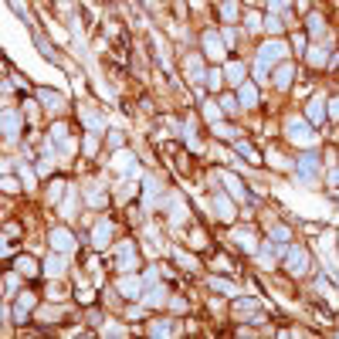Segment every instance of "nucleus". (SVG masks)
Masks as SVG:
<instances>
[{"mask_svg":"<svg viewBox=\"0 0 339 339\" xmlns=\"http://www.w3.org/2000/svg\"><path fill=\"white\" fill-rule=\"evenodd\" d=\"M282 55H285V41H268L261 51H258V78H264L268 65H271V61H278Z\"/></svg>","mask_w":339,"mask_h":339,"instance_id":"1","label":"nucleus"},{"mask_svg":"<svg viewBox=\"0 0 339 339\" xmlns=\"http://www.w3.org/2000/svg\"><path fill=\"white\" fill-rule=\"evenodd\" d=\"M285 129H288V139H292V143H302V146H309V143L316 139V136H312V129H309V122H305V119H299V115H292Z\"/></svg>","mask_w":339,"mask_h":339,"instance_id":"2","label":"nucleus"},{"mask_svg":"<svg viewBox=\"0 0 339 339\" xmlns=\"http://www.w3.org/2000/svg\"><path fill=\"white\" fill-rule=\"evenodd\" d=\"M288 271H292L295 278L309 275V251H305V248H292V251H288Z\"/></svg>","mask_w":339,"mask_h":339,"instance_id":"3","label":"nucleus"},{"mask_svg":"<svg viewBox=\"0 0 339 339\" xmlns=\"http://www.w3.org/2000/svg\"><path fill=\"white\" fill-rule=\"evenodd\" d=\"M115 251H119V268H122V271H132V268H136V245H132V241H122Z\"/></svg>","mask_w":339,"mask_h":339,"instance_id":"4","label":"nucleus"},{"mask_svg":"<svg viewBox=\"0 0 339 339\" xmlns=\"http://www.w3.org/2000/svg\"><path fill=\"white\" fill-rule=\"evenodd\" d=\"M214 214H217L221 221H234V204L227 200V193H221V190L214 193Z\"/></svg>","mask_w":339,"mask_h":339,"instance_id":"5","label":"nucleus"},{"mask_svg":"<svg viewBox=\"0 0 339 339\" xmlns=\"http://www.w3.org/2000/svg\"><path fill=\"white\" fill-rule=\"evenodd\" d=\"M204 55H207V58H224V41L217 38L214 31L204 34Z\"/></svg>","mask_w":339,"mask_h":339,"instance_id":"6","label":"nucleus"},{"mask_svg":"<svg viewBox=\"0 0 339 339\" xmlns=\"http://www.w3.org/2000/svg\"><path fill=\"white\" fill-rule=\"evenodd\" d=\"M51 248H58V251H72V248H75V238H72V231H65V227L51 231Z\"/></svg>","mask_w":339,"mask_h":339,"instance_id":"7","label":"nucleus"},{"mask_svg":"<svg viewBox=\"0 0 339 339\" xmlns=\"http://www.w3.org/2000/svg\"><path fill=\"white\" fill-rule=\"evenodd\" d=\"M38 98L44 102V109H48V112H61V109H65V98H61L58 92H51V88H41Z\"/></svg>","mask_w":339,"mask_h":339,"instance_id":"8","label":"nucleus"},{"mask_svg":"<svg viewBox=\"0 0 339 339\" xmlns=\"http://www.w3.org/2000/svg\"><path fill=\"white\" fill-rule=\"evenodd\" d=\"M238 98H241V105H245V109L258 105V85H254V82H241V88H238Z\"/></svg>","mask_w":339,"mask_h":339,"instance_id":"9","label":"nucleus"},{"mask_svg":"<svg viewBox=\"0 0 339 339\" xmlns=\"http://www.w3.org/2000/svg\"><path fill=\"white\" fill-rule=\"evenodd\" d=\"M41 271H44L48 278H61V275H65V258H61V254H51V258L44 261Z\"/></svg>","mask_w":339,"mask_h":339,"instance_id":"10","label":"nucleus"},{"mask_svg":"<svg viewBox=\"0 0 339 339\" xmlns=\"http://www.w3.org/2000/svg\"><path fill=\"white\" fill-rule=\"evenodd\" d=\"M119 292L126 295V299H139L143 295V278H122V285H119Z\"/></svg>","mask_w":339,"mask_h":339,"instance_id":"11","label":"nucleus"},{"mask_svg":"<svg viewBox=\"0 0 339 339\" xmlns=\"http://www.w3.org/2000/svg\"><path fill=\"white\" fill-rule=\"evenodd\" d=\"M3 132H7V139H17V132H20V115L14 112V109H7V112H3Z\"/></svg>","mask_w":339,"mask_h":339,"instance_id":"12","label":"nucleus"},{"mask_svg":"<svg viewBox=\"0 0 339 339\" xmlns=\"http://www.w3.org/2000/svg\"><path fill=\"white\" fill-rule=\"evenodd\" d=\"M31 309H34V295H31V292H24V295H20V302H17V312H14V322H24Z\"/></svg>","mask_w":339,"mask_h":339,"instance_id":"13","label":"nucleus"},{"mask_svg":"<svg viewBox=\"0 0 339 339\" xmlns=\"http://www.w3.org/2000/svg\"><path fill=\"white\" fill-rule=\"evenodd\" d=\"M109 238H112V224L98 221V227H95V248H109Z\"/></svg>","mask_w":339,"mask_h":339,"instance_id":"14","label":"nucleus"},{"mask_svg":"<svg viewBox=\"0 0 339 339\" xmlns=\"http://www.w3.org/2000/svg\"><path fill=\"white\" fill-rule=\"evenodd\" d=\"M234 241H238V248H245V251H258V245H254V234L251 231H234Z\"/></svg>","mask_w":339,"mask_h":339,"instance_id":"15","label":"nucleus"},{"mask_svg":"<svg viewBox=\"0 0 339 339\" xmlns=\"http://www.w3.org/2000/svg\"><path fill=\"white\" fill-rule=\"evenodd\" d=\"M210 288H214V292H221V295H227V299H234V295H238V285H234V282H224V278H214Z\"/></svg>","mask_w":339,"mask_h":339,"instance_id":"16","label":"nucleus"},{"mask_svg":"<svg viewBox=\"0 0 339 339\" xmlns=\"http://www.w3.org/2000/svg\"><path fill=\"white\" fill-rule=\"evenodd\" d=\"M316 167H319V160H316V153H305V156L299 160V170L305 173V176H312V173H316Z\"/></svg>","mask_w":339,"mask_h":339,"instance_id":"17","label":"nucleus"},{"mask_svg":"<svg viewBox=\"0 0 339 339\" xmlns=\"http://www.w3.org/2000/svg\"><path fill=\"white\" fill-rule=\"evenodd\" d=\"M224 183H227V190H231V193H234L238 200H245V197H248V193H245V187L238 183V176H234V173H224Z\"/></svg>","mask_w":339,"mask_h":339,"instance_id":"18","label":"nucleus"},{"mask_svg":"<svg viewBox=\"0 0 339 339\" xmlns=\"http://www.w3.org/2000/svg\"><path fill=\"white\" fill-rule=\"evenodd\" d=\"M288 82H292V65H278V72H275V85H278V88H288Z\"/></svg>","mask_w":339,"mask_h":339,"instance_id":"19","label":"nucleus"},{"mask_svg":"<svg viewBox=\"0 0 339 339\" xmlns=\"http://www.w3.org/2000/svg\"><path fill=\"white\" fill-rule=\"evenodd\" d=\"M309 119H312V122H322V119H326V105H322V98H312V102H309Z\"/></svg>","mask_w":339,"mask_h":339,"instance_id":"20","label":"nucleus"},{"mask_svg":"<svg viewBox=\"0 0 339 339\" xmlns=\"http://www.w3.org/2000/svg\"><path fill=\"white\" fill-rule=\"evenodd\" d=\"M227 78H231L234 85H241V82H245V65H241V61H231V65H227Z\"/></svg>","mask_w":339,"mask_h":339,"instance_id":"21","label":"nucleus"},{"mask_svg":"<svg viewBox=\"0 0 339 339\" xmlns=\"http://www.w3.org/2000/svg\"><path fill=\"white\" fill-rule=\"evenodd\" d=\"M234 150L241 153V156H245V160H251V163H258V160H261V156H258V153H254V146H251V143H234Z\"/></svg>","mask_w":339,"mask_h":339,"instance_id":"22","label":"nucleus"},{"mask_svg":"<svg viewBox=\"0 0 339 339\" xmlns=\"http://www.w3.org/2000/svg\"><path fill=\"white\" fill-rule=\"evenodd\" d=\"M14 264H17V271H20V275H38V264L31 261L27 254H24V258H17V261H14Z\"/></svg>","mask_w":339,"mask_h":339,"instance_id":"23","label":"nucleus"},{"mask_svg":"<svg viewBox=\"0 0 339 339\" xmlns=\"http://www.w3.org/2000/svg\"><path fill=\"white\" fill-rule=\"evenodd\" d=\"M167 299V288H150V295H143V305H160Z\"/></svg>","mask_w":339,"mask_h":339,"instance_id":"24","label":"nucleus"},{"mask_svg":"<svg viewBox=\"0 0 339 339\" xmlns=\"http://www.w3.org/2000/svg\"><path fill=\"white\" fill-rule=\"evenodd\" d=\"M326 58H329V48H322V44H316V48L309 51V61H312V65H326Z\"/></svg>","mask_w":339,"mask_h":339,"instance_id":"25","label":"nucleus"},{"mask_svg":"<svg viewBox=\"0 0 339 339\" xmlns=\"http://www.w3.org/2000/svg\"><path fill=\"white\" fill-rule=\"evenodd\" d=\"M187 78H193V82H197V78H204V75H200V58H197V55L187 58Z\"/></svg>","mask_w":339,"mask_h":339,"instance_id":"26","label":"nucleus"},{"mask_svg":"<svg viewBox=\"0 0 339 339\" xmlns=\"http://www.w3.org/2000/svg\"><path fill=\"white\" fill-rule=\"evenodd\" d=\"M204 115H207V122H217V119H221V109H217L214 102H207V105H204Z\"/></svg>","mask_w":339,"mask_h":339,"instance_id":"27","label":"nucleus"},{"mask_svg":"<svg viewBox=\"0 0 339 339\" xmlns=\"http://www.w3.org/2000/svg\"><path fill=\"white\" fill-rule=\"evenodd\" d=\"M102 333H105V336H126V326H119V322H109Z\"/></svg>","mask_w":339,"mask_h":339,"instance_id":"28","label":"nucleus"},{"mask_svg":"<svg viewBox=\"0 0 339 339\" xmlns=\"http://www.w3.org/2000/svg\"><path fill=\"white\" fill-rule=\"evenodd\" d=\"M173 258L180 261V268H197V261H193V258H187L183 251H173Z\"/></svg>","mask_w":339,"mask_h":339,"instance_id":"29","label":"nucleus"},{"mask_svg":"<svg viewBox=\"0 0 339 339\" xmlns=\"http://www.w3.org/2000/svg\"><path fill=\"white\" fill-rule=\"evenodd\" d=\"M150 333H153V336H167V333H170V322H153Z\"/></svg>","mask_w":339,"mask_h":339,"instance_id":"30","label":"nucleus"},{"mask_svg":"<svg viewBox=\"0 0 339 339\" xmlns=\"http://www.w3.org/2000/svg\"><path fill=\"white\" fill-rule=\"evenodd\" d=\"M221 105H224V112H238V98H231V95H224V98H221Z\"/></svg>","mask_w":339,"mask_h":339,"instance_id":"31","label":"nucleus"},{"mask_svg":"<svg viewBox=\"0 0 339 339\" xmlns=\"http://www.w3.org/2000/svg\"><path fill=\"white\" fill-rule=\"evenodd\" d=\"M264 27H268L271 34H278V31H282V20H278V17H275V14H271V17L264 20Z\"/></svg>","mask_w":339,"mask_h":339,"instance_id":"32","label":"nucleus"},{"mask_svg":"<svg viewBox=\"0 0 339 339\" xmlns=\"http://www.w3.org/2000/svg\"><path fill=\"white\" fill-rule=\"evenodd\" d=\"M58 197H61V180H55V183H51V190H48V200H51V204H55Z\"/></svg>","mask_w":339,"mask_h":339,"instance_id":"33","label":"nucleus"},{"mask_svg":"<svg viewBox=\"0 0 339 339\" xmlns=\"http://www.w3.org/2000/svg\"><path fill=\"white\" fill-rule=\"evenodd\" d=\"M221 14H224L227 20H234V17H238V7H234V3H224V7H221Z\"/></svg>","mask_w":339,"mask_h":339,"instance_id":"34","label":"nucleus"},{"mask_svg":"<svg viewBox=\"0 0 339 339\" xmlns=\"http://www.w3.org/2000/svg\"><path fill=\"white\" fill-rule=\"evenodd\" d=\"M20 176H24V183H27V190L34 187V173H31L27 167H20Z\"/></svg>","mask_w":339,"mask_h":339,"instance_id":"35","label":"nucleus"},{"mask_svg":"<svg viewBox=\"0 0 339 339\" xmlns=\"http://www.w3.org/2000/svg\"><path fill=\"white\" fill-rule=\"evenodd\" d=\"M261 27V17L258 14H248V31H258Z\"/></svg>","mask_w":339,"mask_h":339,"instance_id":"36","label":"nucleus"},{"mask_svg":"<svg viewBox=\"0 0 339 339\" xmlns=\"http://www.w3.org/2000/svg\"><path fill=\"white\" fill-rule=\"evenodd\" d=\"M271 238H275V241H288V227H275Z\"/></svg>","mask_w":339,"mask_h":339,"instance_id":"37","label":"nucleus"},{"mask_svg":"<svg viewBox=\"0 0 339 339\" xmlns=\"http://www.w3.org/2000/svg\"><path fill=\"white\" fill-rule=\"evenodd\" d=\"M207 85H210V88H221V72H207Z\"/></svg>","mask_w":339,"mask_h":339,"instance_id":"38","label":"nucleus"},{"mask_svg":"<svg viewBox=\"0 0 339 339\" xmlns=\"http://www.w3.org/2000/svg\"><path fill=\"white\" fill-rule=\"evenodd\" d=\"M14 288H17V275H7V295H14Z\"/></svg>","mask_w":339,"mask_h":339,"instance_id":"39","label":"nucleus"},{"mask_svg":"<svg viewBox=\"0 0 339 339\" xmlns=\"http://www.w3.org/2000/svg\"><path fill=\"white\" fill-rule=\"evenodd\" d=\"M268 7H271V10H285V7H288V0H268Z\"/></svg>","mask_w":339,"mask_h":339,"instance_id":"40","label":"nucleus"},{"mask_svg":"<svg viewBox=\"0 0 339 339\" xmlns=\"http://www.w3.org/2000/svg\"><path fill=\"white\" fill-rule=\"evenodd\" d=\"M329 115H333V119H339V98H333V102H329Z\"/></svg>","mask_w":339,"mask_h":339,"instance_id":"41","label":"nucleus"},{"mask_svg":"<svg viewBox=\"0 0 339 339\" xmlns=\"http://www.w3.org/2000/svg\"><path fill=\"white\" fill-rule=\"evenodd\" d=\"M3 190H10V193H14V190H17V180H14V176H7V180H3Z\"/></svg>","mask_w":339,"mask_h":339,"instance_id":"42","label":"nucleus"},{"mask_svg":"<svg viewBox=\"0 0 339 339\" xmlns=\"http://www.w3.org/2000/svg\"><path fill=\"white\" fill-rule=\"evenodd\" d=\"M48 295H51V299H65V292H61L58 285H51V288H48Z\"/></svg>","mask_w":339,"mask_h":339,"instance_id":"43","label":"nucleus"},{"mask_svg":"<svg viewBox=\"0 0 339 339\" xmlns=\"http://www.w3.org/2000/svg\"><path fill=\"white\" fill-rule=\"evenodd\" d=\"M95 146H98V143H95V136H88V139H85V153H95Z\"/></svg>","mask_w":339,"mask_h":339,"instance_id":"44","label":"nucleus"},{"mask_svg":"<svg viewBox=\"0 0 339 339\" xmlns=\"http://www.w3.org/2000/svg\"><path fill=\"white\" fill-rule=\"evenodd\" d=\"M329 180H333V187H339V170H333V173H329Z\"/></svg>","mask_w":339,"mask_h":339,"instance_id":"45","label":"nucleus"}]
</instances>
